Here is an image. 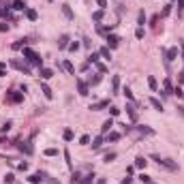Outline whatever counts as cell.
<instances>
[{
	"mask_svg": "<svg viewBox=\"0 0 184 184\" xmlns=\"http://www.w3.org/2000/svg\"><path fill=\"white\" fill-rule=\"evenodd\" d=\"M122 92H124V97H126V99H128V101H133V92H131V90H128V88H124V90H122Z\"/></svg>",
	"mask_w": 184,
	"mask_h": 184,
	"instance_id": "f6af8a7d",
	"label": "cell"
},
{
	"mask_svg": "<svg viewBox=\"0 0 184 184\" xmlns=\"http://www.w3.org/2000/svg\"><path fill=\"white\" fill-rule=\"evenodd\" d=\"M2 15H7V9H0V17H2Z\"/></svg>",
	"mask_w": 184,
	"mask_h": 184,
	"instance_id": "680465c9",
	"label": "cell"
},
{
	"mask_svg": "<svg viewBox=\"0 0 184 184\" xmlns=\"http://www.w3.org/2000/svg\"><path fill=\"white\" fill-rule=\"evenodd\" d=\"M17 169H19V171H28V163H26V160H24V163H19Z\"/></svg>",
	"mask_w": 184,
	"mask_h": 184,
	"instance_id": "b9f144b4",
	"label": "cell"
},
{
	"mask_svg": "<svg viewBox=\"0 0 184 184\" xmlns=\"http://www.w3.org/2000/svg\"><path fill=\"white\" fill-rule=\"evenodd\" d=\"M9 128H11V122H5L2 126H0V133H7Z\"/></svg>",
	"mask_w": 184,
	"mask_h": 184,
	"instance_id": "bcb514c9",
	"label": "cell"
},
{
	"mask_svg": "<svg viewBox=\"0 0 184 184\" xmlns=\"http://www.w3.org/2000/svg\"><path fill=\"white\" fill-rule=\"evenodd\" d=\"M92 178H94V176H92V173H90V176H86V178H81V182H79V184H92Z\"/></svg>",
	"mask_w": 184,
	"mask_h": 184,
	"instance_id": "f35d334b",
	"label": "cell"
},
{
	"mask_svg": "<svg viewBox=\"0 0 184 184\" xmlns=\"http://www.w3.org/2000/svg\"><path fill=\"white\" fill-rule=\"evenodd\" d=\"M118 139H120V133H116V131L107 133V141H118Z\"/></svg>",
	"mask_w": 184,
	"mask_h": 184,
	"instance_id": "ffe728a7",
	"label": "cell"
},
{
	"mask_svg": "<svg viewBox=\"0 0 184 184\" xmlns=\"http://www.w3.org/2000/svg\"><path fill=\"white\" fill-rule=\"evenodd\" d=\"M135 36H137V39H144V28H137V32H135Z\"/></svg>",
	"mask_w": 184,
	"mask_h": 184,
	"instance_id": "681fc988",
	"label": "cell"
},
{
	"mask_svg": "<svg viewBox=\"0 0 184 184\" xmlns=\"http://www.w3.org/2000/svg\"><path fill=\"white\" fill-rule=\"evenodd\" d=\"M7 101H11V103H21L24 101V92H7Z\"/></svg>",
	"mask_w": 184,
	"mask_h": 184,
	"instance_id": "3957f363",
	"label": "cell"
},
{
	"mask_svg": "<svg viewBox=\"0 0 184 184\" xmlns=\"http://www.w3.org/2000/svg\"><path fill=\"white\" fill-rule=\"evenodd\" d=\"M9 30V24H0V32H7Z\"/></svg>",
	"mask_w": 184,
	"mask_h": 184,
	"instance_id": "11a10c76",
	"label": "cell"
},
{
	"mask_svg": "<svg viewBox=\"0 0 184 184\" xmlns=\"http://www.w3.org/2000/svg\"><path fill=\"white\" fill-rule=\"evenodd\" d=\"M17 150H21L24 154H32V146H30V144H21V141H17Z\"/></svg>",
	"mask_w": 184,
	"mask_h": 184,
	"instance_id": "9c48e42d",
	"label": "cell"
},
{
	"mask_svg": "<svg viewBox=\"0 0 184 184\" xmlns=\"http://www.w3.org/2000/svg\"><path fill=\"white\" fill-rule=\"evenodd\" d=\"M49 2H52V0H49Z\"/></svg>",
	"mask_w": 184,
	"mask_h": 184,
	"instance_id": "6125c7cd",
	"label": "cell"
},
{
	"mask_svg": "<svg viewBox=\"0 0 184 184\" xmlns=\"http://www.w3.org/2000/svg\"><path fill=\"white\" fill-rule=\"evenodd\" d=\"M150 184H152V182H150Z\"/></svg>",
	"mask_w": 184,
	"mask_h": 184,
	"instance_id": "be15d7a7",
	"label": "cell"
},
{
	"mask_svg": "<svg viewBox=\"0 0 184 184\" xmlns=\"http://www.w3.org/2000/svg\"><path fill=\"white\" fill-rule=\"evenodd\" d=\"M176 58H178V47L167 49V62H171V60H176Z\"/></svg>",
	"mask_w": 184,
	"mask_h": 184,
	"instance_id": "9a60e30c",
	"label": "cell"
},
{
	"mask_svg": "<svg viewBox=\"0 0 184 184\" xmlns=\"http://www.w3.org/2000/svg\"><path fill=\"white\" fill-rule=\"evenodd\" d=\"M92 19H94V21H101V19H103V11H101V9L94 11V13H92Z\"/></svg>",
	"mask_w": 184,
	"mask_h": 184,
	"instance_id": "4dcf8cb0",
	"label": "cell"
},
{
	"mask_svg": "<svg viewBox=\"0 0 184 184\" xmlns=\"http://www.w3.org/2000/svg\"><path fill=\"white\" fill-rule=\"evenodd\" d=\"M99 58H101V54H90V56H88V62L97 64V62H99Z\"/></svg>",
	"mask_w": 184,
	"mask_h": 184,
	"instance_id": "f546056e",
	"label": "cell"
},
{
	"mask_svg": "<svg viewBox=\"0 0 184 184\" xmlns=\"http://www.w3.org/2000/svg\"><path fill=\"white\" fill-rule=\"evenodd\" d=\"M62 137H64V139H66V141H71V139H73V131H71V128H66Z\"/></svg>",
	"mask_w": 184,
	"mask_h": 184,
	"instance_id": "836d02e7",
	"label": "cell"
},
{
	"mask_svg": "<svg viewBox=\"0 0 184 184\" xmlns=\"http://www.w3.org/2000/svg\"><path fill=\"white\" fill-rule=\"evenodd\" d=\"M171 94H176V97H184V90L178 86V88H173V92H171Z\"/></svg>",
	"mask_w": 184,
	"mask_h": 184,
	"instance_id": "ab89813d",
	"label": "cell"
},
{
	"mask_svg": "<svg viewBox=\"0 0 184 184\" xmlns=\"http://www.w3.org/2000/svg\"><path fill=\"white\" fill-rule=\"evenodd\" d=\"M21 52H24V58L30 62V64H36V66H43V58L34 52V49H30V47H24V49H21Z\"/></svg>",
	"mask_w": 184,
	"mask_h": 184,
	"instance_id": "6da1fadb",
	"label": "cell"
},
{
	"mask_svg": "<svg viewBox=\"0 0 184 184\" xmlns=\"http://www.w3.org/2000/svg\"><path fill=\"white\" fill-rule=\"evenodd\" d=\"M169 13H171V5H167V7L163 9V17H165V15H169Z\"/></svg>",
	"mask_w": 184,
	"mask_h": 184,
	"instance_id": "f907efd6",
	"label": "cell"
},
{
	"mask_svg": "<svg viewBox=\"0 0 184 184\" xmlns=\"http://www.w3.org/2000/svg\"><path fill=\"white\" fill-rule=\"evenodd\" d=\"M178 9H180V11L184 9V0H178Z\"/></svg>",
	"mask_w": 184,
	"mask_h": 184,
	"instance_id": "9f6ffc18",
	"label": "cell"
},
{
	"mask_svg": "<svg viewBox=\"0 0 184 184\" xmlns=\"http://www.w3.org/2000/svg\"><path fill=\"white\" fill-rule=\"evenodd\" d=\"M97 30H99V32H101V34H105V32H109V28H105V26H99V28H97Z\"/></svg>",
	"mask_w": 184,
	"mask_h": 184,
	"instance_id": "db71d44e",
	"label": "cell"
},
{
	"mask_svg": "<svg viewBox=\"0 0 184 184\" xmlns=\"http://www.w3.org/2000/svg\"><path fill=\"white\" fill-rule=\"evenodd\" d=\"M99 54H101V56H103V58H107V60H109V58H111V52H109V47H103V49H101V52H99Z\"/></svg>",
	"mask_w": 184,
	"mask_h": 184,
	"instance_id": "d6a6232c",
	"label": "cell"
},
{
	"mask_svg": "<svg viewBox=\"0 0 184 184\" xmlns=\"http://www.w3.org/2000/svg\"><path fill=\"white\" fill-rule=\"evenodd\" d=\"M146 165H148V160H146L144 156H137V158H135V167H139V169H144Z\"/></svg>",
	"mask_w": 184,
	"mask_h": 184,
	"instance_id": "e0dca14e",
	"label": "cell"
},
{
	"mask_svg": "<svg viewBox=\"0 0 184 184\" xmlns=\"http://www.w3.org/2000/svg\"><path fill=\"white\" fill-rule=\"evenodd\" d=\"M152 160H156L158 167H165V169H169V171H178V163H173V160H169V158H160V156L154 154Z\"/></svg>",
	"mask_w": 184,
	"mask_h": 184,
	"instance_id": "7a4b0ae2",
	"label": "cell"
},
{
	"mask_svg": "<svg viewBox=\"0 0 184 184\" xmlns=\"http://www.w3.org/2000/svg\"><path fill=\"white\" fill-rule=\"evenodd\" d=\"M150 105H152V107H154V109H158V111H163V103H160V101H158V99H154V97H152V99H150Z\"/></svg>",
	"mask_w": 184,
	"mask_h": 184,
	"instance_id": "44dd1931",
	"label": "cell"
},
{
	"mask_svg": "<svg viewBox=\"0 0 184 184\" xmlns=\"http://www.w3.org/2000/svg\"><path fill=\"white\" fill-rule=\"evenodd\" d=\"M126 113H128V118H131L133 122H137V111H135L133 105H126Z\"/></svg>",
	"mask_w": 184,
	"mask_h": 184,
	"instance_id": "4fadbf2b",
	"label": "cell"
},
{
	"mask_svg": "<svg viewBox=\"0 0 184 184\" xmlns=\"http://www.w3.org/2000/svg\"><path fill=\"white\" fill-rule=\"evenodd\" d=\"M113 158H116V152H107L105 154V163H111Z\"/></svg>",
	"mask_w": 184,
	"mask_h": 184,
	"instance_id": "d590c367",
	"label": "cell"
},
{
	"mask_svg": "<svg viewBox=\"0 0 184 184\" xmlns=\"http://www.w3.org/2000/svg\"><path fill=\"white\" fill-rule=\"evenodd\" d=\"M7 73H5V62H0V77H5Z\"/></svg>",
	"mask_w": 184,
	"mask_h": 184,
	"instance_id": "816d5d0a",
	"label": "cell"
},
{
	"mask_svg": "<svg viewBox=\"0 0 184 184\" xmlns=\"http://www.w3.org/2000/svg\"><path fill=\"white\" fill-rule=\"evenodd\" d=\"M45 154H47V156H56L58 150H56V148H47V150H45Z\"/></svg>",
	"mask_w": 184,
	"mask_h": 184,
	"instance_id": "60d3db41",
	"label": "cell"
},
{
	"mask_svg": "<svg viewBox=\"0 0 184 184\" xmlns=\"http://www.w3.org/2000/svg\"><path fill=\"white\" fill-rule=\"evenodd\" d=\"M99 81H101V75H94V77H90V84H92V86H97Z\"/></svg>",
	"mask_w": 184,
	"mask_h": 184,
	"instance_id": "ee69618b",
	"label": "cell"
},
{
	"mask_svg": "<svg viewBox=\"0 0 184 184\" xmlns=\"http://www.w3.org/2000/svg\"><path fill=\"white\" fill-rule=\"evenodd\" d=\"M107 105H109V101H99V103H94V105H90V109L99 111V109H103V107H107Z\"/></svg>",
	"mask_w": 184,
	"mask_h": 184,
	"instance_id": "ac0fdd59",
	"label": "cell"
},
{
	"mask_svg": "<svg viewBox=\"0 0 184 184\" xmlns=\"http://www.w3.org/2000/svg\"><path fill=\"white\" fill-rule=\"evenodd\" d=\"M111 84H113V92H118V88H120V77L116 75V77L111 79Z\"/></svg>",
	"mask_w": 184,
	"mask_h": 184,
	"instance_id": "1f68e13d",
	"label": "cell"
},
{
	"mask_svg": "<svg viewBox=\"0 0 184 184\" xmlns=\"http://www.w3.org/2000/svg\"><path fill=\"white\" fill-rule=\"evenodd\" d=\"M148 86H150V90H156V88H158V81H156L154 77H148Z\"/></svg>",
	"mask_w": 184,
	"mask_h": 184,
	"instance_id": "83f0119b",
	"label": "cell"
},
{
	"mask_svg": "<svg viewBox=\"0 0 184 184\" xmlns=\"http://www.w3.org/2000/svg\"><path fill=\"white\" fill-rule=\"evenodd\" d=\"M11 66H15L17 71H21V73H26V75L30 73V68H28V64H24V62H19V60H15V58L11 60Z\"/></svg>",
	"mask_w": 184,
	"mask_h": 184,
	"instance_id": "277c9868",
	"label": "cell"
},
{
	"mask_svg": "<svg viewBox=\"0 0 184 184\" xmlns=\"http://www.w3.org/2000/svg\"><path fill=\"white\" fill-rule=\"evenodd\" d=\"M5 182H7V184H15V176H13V173H7V176H5Z\"/></svg>",
	"mask_w": 184,
	"mask_h": 184,
	"instance_id": "e575fe53",
	"label": "cell"
},
{
	"mask_svg": "<svg viewBox=\"0 0 184 184\" xmlns=\"http://www.w3.org/2000/svg\"><path fill=\"white\" fill-rule=\"evenodd\" d=\"M97 184H105V178H99V180H97Z\"/></svg>",
	"mask_w": 184,
	"mask_h": 184,
	"instance_id": "6f0895ef",
	"label": "cell"
},
{
	"mask_svg": "<svg viewBox=\"0 0 184 184\" xmlns=\"http://www.w3.org/2000/svg\"><path fill=\"white\" fill-rule=\"evenodd\" d=\"M79 144H81V146H88V144H90V135H81Z\"/></svg>",
	"mask_w": 184,
	"mask_h": 184,
	"instance_id": "8d00e7d4",
	"label": "cell"
},
{
	"mask_svg": "<svg viewBox=\"0 0 184 184\" xmlns=\"http://www.w3.org/2000/svg\"><path fill=\"white\" fill-rule=\"evenodd\" d=\"M97 68H99V73H105V71H107V66L101 64V62H97Z\"/></svg>",
	"mask_w": 184,
	"mask_h": 184,
	"instance_id": "7dc6e473",
	"label": "cell"
},
{
	"mask_svg": "<svg viewBox=\"0 0 184 184\" xmlns=\"http://www.w3.org/2000/svg\"><path fill=\"white\" fill-rule=\"evenodd\" d=\"M178 109H180V113H182V116H184V107H178Z\"/></svg>",
	"mask_w": 184,
	"mask_h": 184,
	"instance_id": "91938a15",
	"label": "cell"
},
{
	"mask_svg": "<svg viewBox=\"0 0 184 184\" xmlns=\"http://www.w3.org/2000/svg\"><path fill=\"white\" fill-rule=\"evenodd\" d=\"M139 133H141V135H154V131H152L150 126H139Z\"/></svg>",
	"mask_w": 184,
	"mask_h": 184,
	"instance_id": "f1b7e54d",
	"label": "cell"
},
{
	"mask_svg": "<svg viewBox=\"0 0 184 184\" xmlns=\"http://www.w3.org/2000/svg\"><path fill=\"white\" fill-rule=\"evenodd\" d=\"M41 77H43V79H52V77H54V71H52V68H43V66H41Z\"/></svg>",
	"mask_w": 184,
	"mask_h": 184,
	"instance_id": "5bb4252c",
	"label": "cell"
},
{
	"mask_svg": "<svg viewBox=\"0 0 184 184\" xmlns=\"http://www.w3.org/2000/svg\"><path fill=\"white\" fill-rule=\"evenodd\" d=\"M58 47H60V49H66V47H68V36H66V34H62V36H60Z\"/></svg>",
	"mask_w": 184,
	"mask_h": 184,
	"instance_id": "2e32d148",
	"label": "cell"
},
{
	"mask_svg": "<svg viewBox=\"0 0 184 184\" xmlns=\"http://www.w3.org/2000/svg\"><path fill=\"white\" fill-rule=\"evenodd\" d=\"M41 92H43V94H45V99H54V92H52V88L49 86H41Z\"/></svg>",
	"mask_w": 184,
	"mask_h": 184,
	"instance_id": "7c38bea8",
	"label": "cell"
},
{
	"mask_svg": "<svg viewBox=\"0 0 184 184\" xmlns=\"http://www.w3.org/2000/svg\"><path fill=\"white\" fill-rule=\"evenodd\" d=\"M62 66H64V71H66L68 75H75V66L68 62V60H64V62H62Z\"/></svg>",
	"mask_w": 184,
	"mask_h": 184,
	"instance_id": "8fae6325",
	"label": "cell"
},
{
	"mask_svg": "<svg viewBox=\"0 0 184 184\" xmlns=\"http://www.w3.org/2000/svg\"><path fill=\"white\" fill-rule=\"evenodd\" d=\"M49 184H60V182H56V180H49Z\"/></svg>",
	"mask_w": 184,
	"mask_h": 184,
	"instance_id": "94428289",
	"label": "cell"
},
{
	"mask_svg": "<svg viewBox=\"0 0 184 184\" xmlns=\"http://www.w3.org/2000/svg\"><path fill=\"white\" fill-rule=\"evenodd\" d=\"M77 90H79V94H81V97H88V84H86V81L77 79Z\"/></svg>",
	"mask_w": 184,
	"mask_h": 184,
	"instance_id": "52a82bcc",
	"label": "cell"
},
{
	"mask_svg": "<svg viewBox=\"0 0 184 184\" xmlns=\"http://www.w3.org/2000/svg\"><path fill=\"white\" fill-rule=\"evenodd\" d=\"M137 21H139V28H144V24H146V13H144V11H139V15H137Z\"/></svg>",
	"mask_w": 184,
	"mask_h": 184,
	"instance_id": "484cf974",
	"label": "cell"
},
{
	"mask_svg": "<svg viewBox=\"0 0 184 184\" xmlns=\"http://www.w3.org/2000/svg\"><path fill=\"white\" fill-rule=\"evenodd\" d=\"M62 13H64V17L73 19V11H71V7H68V5H62Z\"/></svg>",
	"mask_w": 184,
	"mask_h": 184,
	"instance_id": "603a6c76",
	"label": "cell"
},
{
	"mask_svg": "<svg viewBox=\"0 0 184 184\" xmlns=\"http://www.w3.org/2000/svg\"><path fill=\"white\" fill-rule=\"evenodd\" d=\"M97 5L101 7V11H105L107 9V0H97Z\"/></svg>",
	"mask_w": 184,
	"mask_h": 184,
	"instance_id": "7bdbcfd3",
	"label": "cell"
},
{
	"mask_svg": "<svg viewBox=\"0 0 184 184\" xmlns=\"http://www.w3.org/2000/svg\"><path fill=\"white\" fill-rule=\"evenodd\" d=\"M163 90H165V92H163V97H169L171 92H173V86H171V79H165V81H163Z\"/></svg>",
	"mask_w": 184,
	"mask_h": 184,
	"instance_id": "8992f818",
	"label": "cell"
},
{
	"mask_svg": "<svg viewBox=\"0 0 184 184\" xmlns=\"http://www.w3.org/2000/svg\"><path fill=\"white\" fill-rule=\"evenodd\" d=\"M79 182H81V173H79V171H75V173L71 176V184H79Z\"/></svg>",
	"mask_w": 184,
	"mask_h": 184,
	"instance_id": "d4e9b609",
	"label": "cell"
},
{
	"mask_svg": "<svg viewBox=\"0 0 184 184\" xmlns=\"http://www.w3.org/2000/svg\"><path fill=\"white\" fill-rule=\"evenodd\" d=\"M24 45H26V39H19L13 43V49H24Z\"/></svg>",
	"mask_w": 184,
	"mask_h": 184,
	"instance_id": "cb8c5ba5",
	"label": "cell"
},
{
	"mask_svg": "<svg viewBox=\"0 0 184 184\" xmlns=\"http://www.w3.org/2000/svg\"><path fill=\"white\" fill-rule=\"evenodd\" d=\"M11 9H15V11H24L26 9V0H13V7Z\"/></svg>",
	"mask_w": 184,
	"mask_h": 184,
	"instance_id": "30bf717a",
	"label": "cell"
},
{
	"mask_svg": "<svg viewBox=\"0 0 184 184\" xmlns=\"http://www.w3.org/2000/svg\"><path fill=\"white\" fill-rule=\"evenodd\" d=\"M118 45H120V36H116V34H109V36H107V47L116 49Z\"/></svg>",
	"mask_w": 184,
	"mask_h": 184,
	"instance_id": "5b68a950",
	"label": "cell"
},
{
	"mask_svg": "<svg viewBox=\"0 0 184 184\" xmlns=\"http://www.w3.org/2000/svg\"><path fill=\"white\" fill-rule=\"evenodd\" d=\"M109 109H111V116H118V113H120V109H118V107H109Z\"/></svg>",
	"mask_w": 184,
	"mask_h": 184,
	"instance_id": "f5cc1de1",
	"label": "cell"
},
{
	"mask_svg": "<svg viewBox=\"0 0 184 184\" xmlns=\"http://www.w3.org/2000/svg\"><path fill=\"white\" fill-rule=\"evenodd\" d=\"M111 126H113V120L109 118V120H105V122H103V126H101V131H103V133H109V131H111Z\"/></svg>",
	"mask_w": 184,
	"mask_h": 184,
	"instance_id": "d6986e66",
	"label": "cell"
},
{
	"mask_svg": "<svg viewBox=\"0 0 184 184\" xmlns=\"http://www.w3.org/2000/svg\"><path fill=\"white\" fill-rule=\"evenodd\" d=\"M139 180H141V182H146V184H150V176H146V173H141V176H139Z\"/></svg>",
	"mask_w": 184,
	"mask_h": 184,
	"instance_id": "c3c4849f",
	"label": "cell"
},
{
	"mask_svg": "<svg viewBox=\"0 0 184 184\" xmlns=\"http://www.w3.org/2000/svg\"><path fill=\"white\" fill-rule=\"evenodd\" d=\"M103 146V137L99 135V137H94V141H92V148H101Z\"/></svg>",
	"mask_w": 184,
	"mask_h": 184,
	"instance_id": "4316f807",
	"label": "cell"
},
{
	"mask_svg": "<svg viewBox=\"0 0 184 184\" xmlns=\"http://www.w3.org/2000/svg\"><path fill=\"white\" fill-rule=\"evenodd\" d=\"M26 17H28V19H30V21H34V19H36V17H39V13H36V11H34V9H26Z\"/></svg>",
	"mask_w": 184,
	"mask_h": 184,
	"instance_id": "7402d4cb",
	"label": "cell"
},
{
	"mask_svg": "<svg viewBox=\"0 0 184 184\" xmlns=\"http://www.w3.org/2000/svg\"><path fill=\"white\" fill-rule=\"evenodd\" d=\"M68 49H71V52H77V49H79V43H77V41L68 43Z\"/></svg>",
	"mask_w": 184,
	"mask_h": 184,
	"instance_id": "74e56055",
	"label": "cell"
},
{
	"mask_svg": "<svg viewBox=\"0 0 184 184\" xmlns=\"http://www.w3.org/2000/svg\"><path fill=\"white\" fill-rule=\"evenodd\" d=\"M41 180H45V176H43L41 171H36V173H32V176L28 178V182H30V184H39Z\"/></svg>",
	"mask_w": 184,
	"mask_h": 184,
	"instance_id": "ba28073f",
	"label": "cell"
}]
</instances>
